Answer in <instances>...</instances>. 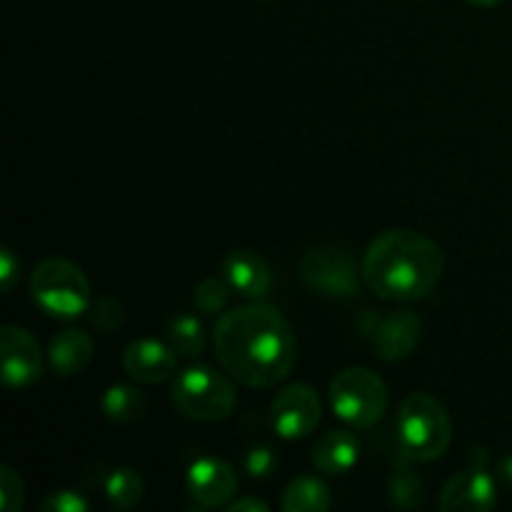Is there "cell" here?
<instances>
[{"label": "cell", "mask_w": 512, "mask_h": 512, "mask_svg": "<svg viewBox=\"0 0 512 512\" xmlns=\"http://www.w3.org/2000/svg\"><path fill=\"white\" fill-rule=\"evenodd\" d=\"M105 418L113 423H133V420L143 418L148 400L140 390L130 388V385H113L105 390L103 400H100Z\"/></svg>", "instance_id": "ac0fdd59"}, {"label": "cell", "mask_w": 512, "mask_h": 512, "mask_svg": "<svg viewBox=\"0 0 512 512\" xmlns=\"http://www.w3.org/2000/svg\"><path fill=\"white\" fill-rule=\"evenodd\" d=\"M3 380L10 388H28L43 375V355L33 335L20 325H5L0 333Z\"/></svg>", "instance_id": "9c48e42d"}, {"label": "cell", "mask_w": 512, "mask_h": 512, "mask_svg": "<svg viewBox=\"0 0 512 512\" xmlns=\"http://www.w3.org/2000/svg\"><path fill=\"white\" fill-rule=\"evenodd\" d=\"M498 473H500V480H503V483L512 490V455H505V458L500 460Z\"/></svg>", "instance_id": "f1b7e54d"}, {"label": "cell", "mask_w": 512, "mask_h": 512, "mask_svg": "<svg viewBox=\"0 0 512 512\" xmlns=\"http://www.w3.org/2000/svg\"><path fill=\"white\" fill-rule=\"evenodd\" d=\"M33 300L53 318H78L90 308V283L83 270L63 258H48L30 275Z\"/></svg>", "instance_id": "277c9868"}, {"label": "cell", "mask_w": 512, "mask_h": 512, "mask_svg": "<svg viewBox=\"0 0 512 512\" xmlns=\"http://www.w3.org/2000/svg\"><path fill=\"white\" fill-rule=\"evenodd\" d=\"M123 368L138 383L158 385L173 378L178 368V353L168 343H160L155 338L135 340L125 348Z\"/></svg>", "instance_id": "4fadbf2b"}, {"label": "cell", "mask_w": 512, "mask_h": 512, "mask_svg": "<svg viewBox=\"0 0 512 512\" xmlns=\"http://www.w3.org/2000/svg\"><path fill=\"white\" fill-rule=\"evenodd\" d=\"M20 275V260L15 258V253L10 248L0 250V285H3V293H10Z\"/></svg>", "instance_id": "4316f807"}, {"label": "cell", "mask_w": 512, "mask_h": 512, "mask_svg": "<svg viewBox=\"0 0 512 512\" xmlns=\"http://www.w3.org/2000/svg\"><path fill=\"white\" fill-rule=\"evenodd\" d=\"M90 313V325L100 333H113L115 328H120L125 320L123 305L115 298H100L95 300L93 308H88Z\"/></svg>", "instance_id": "cb8c5ba5"}, {"label": "cell", "mask_w": 512, "mask_h": 512, "mask_svg": "<svg viewBox=\"0 0 512 512\" xmlns=\"http://www.w3.org/2000/svg\"><path fill=\"white\" fill-rule=\"evenodd\" d=\"M333 508L328 485L313 475H300L288 483L283 493V510L288 512H325Z\"/></svg>", "instance_id": "e0dca14e"}, {"label": "cell", "mask_w": 512, "mask_h": 512, "mask_svg": "<svg viewBox=\"0 0 512 512\" xmlns=\"http://www.w3.org/2000/svg\"><path fill=\"white\" fill-rule=\"evenodd\" d=\"M330 405L353 428H373L388 410V385L370 368H348L330 383Z\"/></svg>", "instance_id": "8992f818"}, {"label": "cell", "mask_w": 512, "mask_h": 512, "mask_svg": "<svg viewBox=\"0 0 512 512\" xmlns=\"http://www.w3.org/2000/svg\"><path fill=\"white\" fill-rule=\"evenodd\" d=\"M223 275L243 298H263L270 293V268L255 250H233L223 260Z\"/></svg>", "instance_id": "5bb4252c"}, {"label": "cell", "mask_w": 512, "mask_h": 512, "mask_svg": "<svg viewBox=\"0 0 512 512\" xmlns=\"http://www.w3.org/2000/svg\"><path fill=\"white\" fill-rule=\"evenodd\" d=\"M238 488L233 465L220 458H200L190 465L185 490L200 508H220L228 503Z\"/></svg>", "instance_id": "8fae6325"}, {"label": "cell", "mask_w": 512, "mask_h": 512, "mask_svg": "<svg viewBox=\"0 0 512 512\" xmlns=\"http://www.w3.org/2000/svg\"><path fill=\"white\" fill-rule=\"evenodd\" d=\"M145 483L133 468H120L115 473H110V478L105 480V493H108L110 503L120 510L135 508V505L143 500Z\"/></svg>", "instance_id": "ffe728a7"}, {"label": "cell", "mask_w": 512, "mask_h": 512, "mask_svg": "<svg viewBox=\"0 0 512 512\" xmlns=\"http://www.w3.org/2000/svg\"><path fill=\"white\" fill-rule=\"evenodd\" d=\"M215 355L230 378L248 388L283 383L298 360V340L278 308L250 303L228 310L215 323Z\"/></svg>", "instance_id": "6da1fadb"}, {"label": "cell", "mask_w": 512, "mask_h": 512, "mask_svg": "<svg viewBox=\"0 0 512 512\" xmlns=\"http://www.w3.org/2000/svg\"><path fill=\"white\" fill-rule=\"evenodd\" d=\"M275 468H278V455H275V450L265 448V445L248 450V455H245V473L253 480L270 478Z\"/></svg>", "instance_id": "d4e9b609"}, {"label": "cell", "mask_w": 512, "mask_h": 512, "mask_svg": "<svg viewBox=\"0 0 512 512\" xmlns=\"http://www.w3.org/2000/svg\"><path fill=\"white\" fill-rule=\"evenodd\" d=\"M445 273V255L415 230H388L365 250L363 280L390 303L420 300L433 293Z\"/></svg>", "instance_id": "7a4b0ae2"}, {"label": "cell", "mask_w": 512, "mask_h": 512, "mask_svg": "<svg viewBox=\"0 0 512 512\" xmlns=\"http://www.w3.org/2000/svg\"><path fill=\"white\" fill-rule=\"evenodd\" d=\"M485 463H488V453H485V450L475 448L473 453H470V465H478V468H485Z\"/></svg>", "instance_id": "f546056e"}, {"label": "cell", "mask_w": 512, "mask_h": 512, "mask_svg": "<svg viewBox=\"0 0 512 512\" xmlns=\"http://www.w3.org/2000/svg\"><path fill=\"white\" fill-rule=\"evenodd\" d=\"M170 395L175 410L195 423H218L235 408L233 383L208 365H193L183 370L175 378Z\"/></svg>", "instance_id": "5b68a950"}, {"label": "cell", "mask_w": 512, "mask_h": 512, "mask_svg": "<svg viewBox=\"0 0 512 512\" xmlns=\"http://www.w3.org/2000/svg\"><path fill=\"white\" fill-rule=\"evenodd\" d=\"M230 512H268L270 505L263 503L260 498H240L228 505Z\"/></svg>", "instance_id": "83f0119b"}, {"label": "cell", "mask_w": 512, "mask_h": 512, "mask_svg": "<svg viewBox=\"0 0 512 512\" xmlns=\"http://www.w3.org/2000/svg\"><path fill=\"white\" fill-rule=\"evenodd\" d=\"M93 340H90L88 333L83 330L68 328L63 333H58L50 343V365L58 375L63 378H73V375H80L93 360Z\"/></svg>", "instance_id": "2e32d148"}, {"label": "cell", "mask_w": 512, "mask_h": 512, "mask_svg": "<svg viewBox=\"0 0 512 512\" xmlns=\"http://www.w3.org/2000/svg\"><path fill=\"white\" fill-rule=\"evenodd\" d=\"M25 503L23 478L10 465H0V510L18 512Z\"/></svg>", "instance_id": "603a6c76"}, {"label": "cell", "mask_w": 512, "mask_h": 512, "mask_svg": "<svg viewBox=\"0 0 512 512\" xmlns=\"http://www.w3.org/2000/svg\"><path fill=\"white\" fill-rule=\"evenodd\" d=\"M388 493L393 505L403 510H415L423 503V480L418 478L413 468L403 465V468H395L393 475H390Z\"/></svg>", "instance_id": "44dd1931"}, {"label": "cell", "mask_w": 512, "mask_h": 512, "mask_svg": "<svg viewBox=\"0 0 512 512\" xmlns=\"http://www.w3.org/2000/svg\"><path fill=\"white\" fill-rule=\"evenodd\" d=\"M168 345L183 358H198L205 350L203 323L193 315H178L168 325Z\"/></svg>", "instance_id": "d6986e66"}, {"label": "cell", "mask_w": 512, "mask_h": 512, "mask_svg": "<svg viewBox=\"0 0 512 512\" xmlns=\"http://www.w3.org/2000/svg\"><path fill=\"white\" fill-rule=\"evenodd\" d=\"M230 283L220 278H205L195 290V305L203 313H220L230 300Z\"/></svg>", "instance_id": "7402d4cb"}, {"label": "cell", "mask_w": 512, "mask_h": 512, "mask_svg": "<svg viewBox=\"0 0 512 512\" xmlns=\"http://www.w3.org/2000/svg\"><path fill=\"white\" fill-rule=\"evenodd\" d=\"M423 338V320L413 310H398L380 320L373 328V350L388 363L405 360Z\"/></svg>", "instance_id": "7c38bea8"}, {"label": "cell", "mask_w": 512, "mask_h": 512, "mask_svg": "<svg viewBox=\"0 0 512 512\" xmlns=\"http://www.w3.org/2000/svg\"><path fill=\"white\" fill-rule=\"evenodd\" d=\"M400 450L413 463L443 458L453 440L448 410L428 393H410L398 410Z\"/></svg>", "instance_id": "3957f363"}, {"label": "cell", "mask_w": 512, "mask_h": 512, "mask_svg": "<svg viewBox=\"0 0 512 512\" xmlns=\"http://www.w3.org/2000/svg\"><path fill=\"white\" fill-rule=\"evenodd\" d=\"M470 5H478V8H493V5L505 3V0H468Z\"/></svg>", "instance_id": "4dcf8cb0"}, {"label": "cell", "mask_w": 512, "mask_h": 512, "mask_svg": "<svg viewBox=\"0 0 512 512\" xmlns=\"http://www.w3.org/2000/svg\"><path fill=\"white\" fill-rule=\"evenodd\" d=\"M300 280L313 293L333 300H348L358 293L360 268L345 248H313L300 260Z\"/></svg>", "instance_id": "52a82bcc"}, {"label": "cell", "mask_w": 512, "mask_h": 512, "mask_svg": "<svg viewBox=\"0 0 512 512\" xmlns=\"http://www.w3.org/2000/svg\"><path fill=\"white\" fill-rule=\"evenodd\" d=\"M323 420V403L315 388L305 383L288 385L275 395L270 405V423L275 433L285 440H300L315 433V428Z\"/></svg>", "instance_id": "ba28073f"}, {"label": "cell", "mask_w": 512, "mask_h": 512, "mask_svg": "<svg viewBox=\"0 0 512 512\" xmlns=\"http://www.w3.org/2000/svg\"><path fill=\"white\" fill-rule=\"evenodd\" d=\"M360 458V440L350 430H330L313 450V465L323 475H345Z\"/></svg>", "instance_id": "9a60e30c"}, {"label": "cell", "mask_w": 512, "mask_h": 512, "mask_svg": "<svg viewBox=\"0 0 512 512\" xmlns=\"http://www.w3.org/2000/svg\"><path fill=\"white\" fill-rule=\"evenodd\" d=\"M495 503H498V488H495L493 475L478 465L455 473L438 500L443 512H488L495 508Z\"/></svg>", "instance_id": "30bf717a"}, {"label": "cell", "mask_w": 512, "mask_h": 512, "mask_svg": "<svg viewBox=\"0 0 512 512\" xmlns=\"http://www.w3.org/2000/svg\"><path fill=\"white\" fill-rule=\"evenodd\" d=\"M88 500L75 490H55L40 503V512H88Z\"/></svg>", "instance_id": "484cf974"}]
</instances>
